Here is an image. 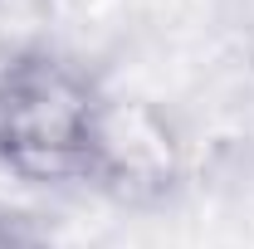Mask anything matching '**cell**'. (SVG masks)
I'll use <instances>...</instances> for the list:
<instances>
[{
  "mask_svg": "<svg viewBox=\"0 0 254 249\" xmlns=\"http://www.w3.org/2000/svg\"><path fill=\"white\" fill-rule=\"evenodd\" d=\"M108 88L59 44L0 54V171L44 190H88Z\"/></svg>",
  "mask_w": 254,
  "mask_h": 249,
  "instance_id": "obj_1",
  "label": "cell"
},
{
  "mask_svg": "<svg viewBox=\"0 0 254 249\" xmlns=\"http://www.w3.org/2000/svg\"><path fill=\"white\" fill-rule=\"evenodd\" d=\"M181 186H186V142L176 123L147 98L108 93L88 190L132 210H157L176 200Z\"/></svg>",
  "mask_w": 254,
  "mask_h": 249,
  "instance_id": "obj_2",
  "label": "cell"
},
{
  "mask_svg": "<svg viewBox=\"0 0 254 249\" xmlns=\"http://www.w3.org/2000/svg\"><path fill=\"white\" fill-rule=\"evenodd\" d=\"M0 249H54V245H49L44 225H39L30 210L0 200Z\"/></svg>",
  "mask_w": 254,
  "mask_h": 249,
  "instance_id": "obj_3",
  "label": "cell"
}]
</instances>
